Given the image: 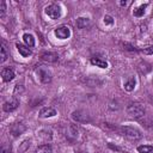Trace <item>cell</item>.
Here are the masks:
<instances>
[{"mask_svg":"<svg viewBox=\"0 0 153 153\" xmlns=\"http://www.w3.org/2000/svg\"><path fill=\"white\" fill-rule=\"evenodd\" d=\"M127 112L133 118H141L145 116V108L140 103H133L127 108Z\"/></svg>","mask_w":153,"mask_h":153,"instance_id":"cell-1","label":"cell"},{"mask_svg":"<svg viewBox=\"0 0 153 153\" xmlns=\"http://www.w3.org/2000/svg\"><path fill=\"white\" fill-rule=\"evenodd\" d=\"M120 133L131 140H137L140 139L142 135H141V131L134 127H129V126H122L120 127Z\"/></svg>","mask_w":153,"mask_h":153,"instance_id":"cell-2","label":"cell"},{"mask_svg":"<svg viewBox=\"0 0 153 153\" xmlns=\"http://www.w3.org/2000/svg\"><path fill=\"white\" fill-rule=\"evenodd\" d=\"M45 13L51 18V19H57L61 17V7L56 4H51L45 8Z\"/></svg>","mask_w":153,"mask_h":153,"instance_id":"cell-3","label":"cell"},{"mask_svg":"<svg viewBox=\"0 0 153 153\" xmlns=\"http://www.w3.org/2000/svg\"><path fill=\"white\" fill-rule=\"evenodd\" d=\"M72 118L79 123H87L90 122V116L85 112V111H81V110H76L72 114Z\"/></svg>","mask_w":153,"mask_h":153,"instance_id":"cell-4","label":"cell"},{"mask_svg":"<svg viewBox=\"0 0 153 153\" xmlns=\"http://www.w3.org/2000/svg\"><path fill=\"white\" fill-rule=\"evenodd\" d=\"M37 74H38V78L39 80L43 82V84H48L51 81V74L48 69L45 68H38L37 69Z\"/></svg>","mask_w":153,"mask_h":153,"instance_id":"cell-5","label":"cell"},{"mask_svg":"<svg viewBox=\"0 0 153 153\" xmlns=\"http://www.w3.org/2000/svg\"><path fill=\"white\" fill-rule=\"evenodd\" d=\"M55 35H56V37L60 38V39H66V38L69 37L71 31H69V29H68L67 26H60V27L55 29Z\"/></svg>","mask_w":153,"mask_h":153,"instance_id":"cell-6","label":"cell"},{"mask_svg":"<svg viewBox=\"0 0 153 153\" xmlns=\"http://www.w3.org/2000/svg\"><path fill=\"white\" fill-rule=\"evenodd\" d=\"M18 105H19V100H18V99H12V100H8V102L4 103L2 109H4V111H6V112H11V111L16 110V109L18 108Z\"/></svg>","mask_w":153,"mask_h":153,"instance_id":"cell-7","label":"cell"},{"mask_svg":"<svg viewBox=\"0 0 153 153\" xmlns=\"http://www.w3.org/2000/svg\"><path fill=\"white\" fill-rule=\"evenodd\" d=\"M1 76L4 81H11L14 78V72L11 68H4L1 71Z\"/></svg>","mask_w":153,"mask_h":153,"instance_id":"cell-8","label":"cell"},{"mask_svg":"<svg viewBox=\"0 0 153 153\" xmlns=\"http://www.w3.org/2000/svg\"><path fill=\"white\" fill-rule=\"evenodd\" d=\"M56 115V110L53 108H43L39 111V117L42 118H47V117H53Z\"/></svg>","mask_w":153,"mask_h":153,"instance_id":"cell-9","label":"cell"},{"mask_svg":"<svg viewBox=\"0 0 153 153\" xmlns=\"http://www.w3.org/2000/svg\"><path fill=\"white\" fill-rule=\"evenodd\" d=\"M16 47H17V49H18L19 54H20L23 57H27V56H30V55H31V50H30V48H29V47L23 45V44H20V43H17V44H16Z\"/></svg>","mask_w":153,"mask_h":153,"instance_id":"cell-10","label":"cell"},{"mask_svg":"<svg viewBox=\"0 0 153 153\" xmlns=\"http://www.w3.org/2000/svg\"><path fill=\"white\" fill-rule=\"evenodd\" d=\"M10 130H11V133H12L13 136H18V135H20L25 130V127L23 124H20V123H16V124H13L11 127Z\"/></svg>","mask_w":153,"mask_h":153,"instance_id":"cell-11","label":"cell"},{"mask_svg":"<svg viewBox=\"0 0 153 153\" xmlns=\"http://www.w3.org/2000/svg\"><path fill=\"white\" fill-rule=\"evenodd\" d=\"M78 127L74 126V124H71L68 128H67V136L68 137H72V139H76L78 137Z\"/></svg>","mask_w":153,"mask_h":153,"instance_id":"cell-12","label":"cell"},{"mask_svg":"<svg viewBox=\"0 0 153 153\" xmlns=\"http://www.w3.org/2000/svg\"><path fill=\"white\" fill-rule=\"evenodd\" d=\"M41 59L43 61H47V62H55L57 60V54H55V53H44L41 56Z\"/></svg>","mask_w":153,"mask_h":153,"instance_id":"cell-13","label":"cell"},{"mask_svg":"<svg viewBox=\"0 0 153 153\" xmlns=\"http://www.w3.org/2000/svg\"><path fill=\"white\" fill-rule=\"evenodd\" d=\"M91 63L96 65L97 67H100V68H106L108 67V62L105 60H102L100 57H92L91 59Z\"/></svg>","mask_w":153,"mask_h":153,"instance_id":"cell-14","label":"cell"},{"mask_svg":"<svg viewBox=\"0 0 153 153\" xmlns=\"http://www.w3.org/2000/svg\"><path fill=\"white\" fill-rule=\"evenodd\" d=\"M88 24H90V19H88V18L80 17V18L76 19V26H78L79 29H85Z\"/></svg>","mask_w":153,"mask_h":153,"instance_id":"cell-15","label":"cell"},{"mask_svg":"<svg viewBox=\"0 0 153 153\" xmlns=\"http://www.w3.org/2000/svg\"><path fill=\"white\" fill-rule=\"evenodd\" d=\"M23 39H24V42L26 43L27 47H33L35 45V38H33V36L31 33H24L23 35Z\"/></svg>","mask_w":153,"mask_h":153,"instance_id":"cell-16","label":"cell"},{"mask_svg":"<svg viewBox=\"0 0 153 153\" xmlns=\"http://www.w3.org/2000/svg\"><path fill=\"white\" fill-rule=\"evenodd\" d=\"M139 153H153V146L151 145H142L137 147Z\"/></svg>","mask_w":153,"mask_h":153,"instance_id":"cell-17","label":"cell"},{"mask_svg":"<svg viewBox=\"0 0 153 153\" xmlns=\"http://www.w3.org/2000/svg\"><path fill=\"white\" fill-rule=\"evenodd\" d=\"M146 7H147V4H145V5H140L139 7H136V8L134 10V12H133L134 16H135V17H142L143 13H145Z\"/></svg>","mask_w":153,"mask_h":153,"instance_id":"cell-18","label":"cell"},{"mask_svg":"<svg viewBox=\"0 0 153 153\" xmlns=\"http://www.w3.org/2000/svg\"><path fill=\"white\" fill-rule=\"evenodd\" d=\"M35 153H51V147H50V145L38 146L37 149L35 151Z\"/></svg>","mask_w":153,"mask_h":153,"instance_id":"cell-19","label":"cell"},{"mask_svg":"<svg viewBox=\"0 0 153 153\" xmlns=\"http://www.w3.org/2000/svg\"><path fill=\"white\" fill-rule=\"evenodd\" d=\"M134 87H135V79H134V78H130V79L124 84V90L128 91V92H130V91L134 90Z\"/></svg>","mask_w":153,"mask_h":153,"instance_id":"cell-20","label":"cell"},{"mask_svg":"<svg viewBox=\"0 0 153 153\" xmlns=\"http://www.w3.org/2000/svg\"><path fill=\"white\" fill-rule=\"evenodd\" d=\"M29 146H30V141H29V140L23 141V143H22V145H20V147L18 148V152H19V153H24V152L29 148Z\"/></svg>","mask_w":153,"mask_h":153,"instance_id":"cell-21","label":"cell"},{"mask_svg":"<svg viewBox=\"0 0 153 153\" xmlns=\"http://www.w3.org/2000/svg\"><path fill=\"white\" fill-rule=\"evenodd\" d=\"M0 57H1V59H0L1 62H5L6 59L8 57V56H7V51H6V47H5L4 43H1V56H0Z\"/></svg>","mask_w":153,"mask_h":153,"instance_id":"cell-22","label":"cell"},{"mask_svg":"<svg viewBox=\"0 0 153 153\" xmlns=\"http://www.w3.org/2000/svg\"><path fill=\"white\" fill-rule=\"evenodd\" d=\"M0 153H12V147L8 143H4L0 148Z\"/></svg>","mask_w":153,"mask_h":153,"instance_id":"cell-23","label":"cell"},{"mask_svg":"<svg viewBox=\"0 0 153 153\" xmlns=\"http://www.w3.org/2000/svg\"><path fill=\"white\" fill-rule=\"evenodd\" d=\"M5 12H6V2L2 0L0 1V17H4Z\"/></svg>","mask_w":153,"mask_h":153,"instance_id":"cell-24","label":"cell"},{"mask_svg":"<svg viewBox=\"0 0 153 153\" xmlns=\"http://www.w3.org/2000/svg\"><path fill=\"white\" fill-rule=\"evenodd\" d=\"M142 53L148 54V55H153V45H149V47H147V48L142 49Z\"/></svg>","mask_w":153,"mask_h":153,"instance_id":"cell-25","label":"cell"},{"mask_svg":"<svg viewBox=\"0 0 153 153\" xmlns=\"http://www.w3.org/2000/svg\"><path fill=\"white\" fill-rule=\"evenodd\" d=\"M104 23H105V24H112V23H114L112 17H111V16H105V17H104Z\"/></svg>","mask_w":153,"mask_h":153,"instance_id":"cell-26","label":"cell"},{"mask_svg":"<svg viewBox=\"0 0 153 153\" xmlns=\"http://www.w3.org/2000/svg\"><path fill=\"white\" fill-rule=\"evenodd\" d=\"M121 5H122V6H126V5H127V2H126V1H121Z\"/></svg>","mask_w":153,"mask_h":153,"instance_id":"cell-27","label":"cell"}]
</instances>
